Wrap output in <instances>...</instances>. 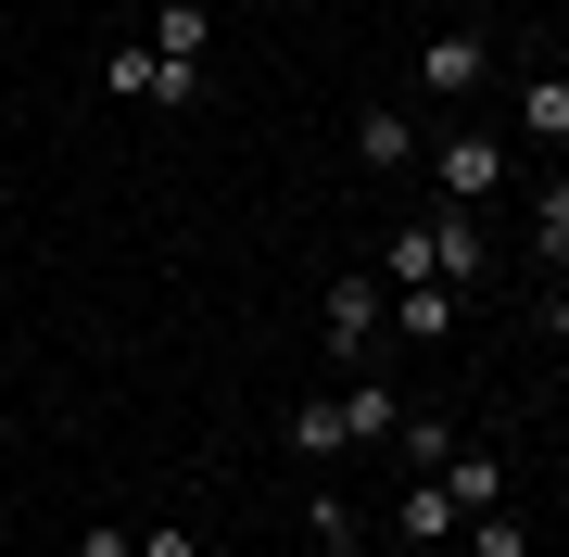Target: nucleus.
Returning <instances> with one entry per match:
<instances>
[{
    "instance_id": "nucleus-17",
    "label": "nucleus",
    "mask_w": 569,
    "mask_h": 557,
    "mask_svg": "<svg viewBox=\"0 0 569 557\" xmlns=\"http://www.w3.org/2000/svg\"><path fill=\"white\" fill-rule=\"evenodd\" d=\"M140 557H190V533H178V519H152V533H140Z\"/></svg>"
},
{
    "instance_id": "nucleus-20",
    "label": "nucleus",
    "mask_w": 569,
    "mask_h": 557,
    "mask_svg": "<svg viewBox=\"0 0 569 557\" xmlns=\"http://www.w3.org/2000/svg\"><path fill=\"white\" fill-rule=\"evenodd\" d=\"M557 267H569V241H557Z\"/></svg>"
},
{
    "instance_id": "nucleus-13",
    "label": "nucleus",
    "mask_w": 569,
    "mask_h": 557,
    "mask_svg": "<svg viewBox=\"0 0 569 557\" xmlns=\"http://www.w3.org/2000/svg\"><path fill=\"white\" fill-rule=\"evenodd\" d=\"M152 51H164V63H203V51H216L203 0H164V13H152Z\"/></svg>"
},
{
    "instance_id": "nucleus-8",
    "label": "nucleus",
    "mask_w": 569,
    "mask_h": 557,
    "mask_svg": "<svg viewBox=\"0 0 569 557\" xmlns=\"http://www.w3.org/2000/svg\"><path fill=\"white\" fill-rule=\"evenodd\" d=\"M430 481H443V495H456V519H481V507H507V469H493L481 444H456V456H443V469H430Z\"/></svg>"
},
{
    "instance_id": "nucleus-10",
    "label": "nucleus",
    "mask_w": 569,
    "mask_h": 557,
    "mask_svg": "<svg viewBox=\"0 0 569 557\" xmlns=\"http://www.w3.org/2000/svg\"><path fill=\"white\" fill-rule=\"evenodd\" d=\"M456 305H468V291H443V279H406V291H392V330H406V342H443V330H456Z\"/></svg>"
},
{
    "instance_id": "nucleus-11",
    "label": "nucleus",
    "mask_w": 569,
    "mask_h": 557,
    "mask_svg": "<svg viewBox=\"0 0 569 557\" xmlns=\"http://www.w3.org/2000/svg\"><path fill=\"white\" fill-rule=\"evenodd\" d=\"M392 519H406V545H456V495L443 481H392Z\"/></svg>"
},
{
    "instance_id": "nucleus-5",
    "label": "nucleus",
    "mask_w": 569,
    "mask_h": 557,
    "mask_svg": "<svg viewBox=\"0 0 569 557\" xmlns=\"http://www.w3.org/2000/svg\"><path fill=\"white\" fill-rule=\"evenodd\" d=\"M430 228V279H443V291H468V279H493V241H481V216H468V203H443V216H418Z\"/></svg>"
},
{
    "instance_id": "nucleus-1",
    "label": "nucleus",
    "mask_w": 569,
    "mask_h": 557,
    "mask_svg": "<svg viewBox=\"0 0 569 557\" xmlns=\"http://www.w3.org/2000/svg\"><path fill=\"white\" fill-rule=\"evenodd\" d=\"M380 330H392V279H329V291H317V342H329L342 380L380 355Z\"/></svg>"
},
{
    "instance_id": "nucleus-12",
    "label": "nucleus",
    "mask_w": 569,
    "mask_h": 557,
    "mask_svg": "<svg viewBox=\"0 0 569 557\" xmlns=\"http://www.w3.org/2000/svg\"><path fill=\"white\" fill-rule=\"evenodd\" d=\"M443 456H456V418H392V469L406 481H430Z\"/></svg>"
},
{
    "instance_id": "nucleus-21",
    "label": "nucleus",
    "mask_w": 569,
    "mask_h": 557,
    "mask_svg": "<svg viewBox=\"0 0 569 557\" xmlns=\"http://www.w3.org/2000/svg\"><path fill=\"white\" fill-rule=\"evenodd\" d=\"M531 557H545V545H531Z\"/></svg>"
},
{
    "instance_id": "nucleus-6",
    "label": "nucleus",
    "mask_w": 569,
    "mask_h": 557,
    "mask_svg": "<svg viewBox=\"0 0 569 557\" xmlns=\"http://www.w3.org/2000/svg\"><path fill=\"white\" fill-rule=\"evenodd\" d=\"M418 152H430V140H418V115H406V102H367V115H355V166H380V178H392V166H418Z\"/></svg>"
},
{
    "instance_id": "nucleus-15",
    "label": "nucleus",
    "mask_w": 569,
    "mask_h": 557,
    "mask_svg": "<svg viewBox=\"0 0 569 557\" xmlns=\"http://www.w3.org/2000/svg\"><path fill=\"white\" fill-rule=\"evenodd\" d=\"M380 279H392V291H406V279H430V228H418V216L380 241Z\"/></svg>"
},
{
    "instance_id": "nucleus-2",
    "label": "nucleus",
    "mask_w": 569,
    "mask_h": 557,
    "mask_svg": "<svg viewBox=\"0 0 569 557\" xmlns=\"http://www.w3.org/2000/svg\"><path fill=\"white\" fill-rule=\"evenodd\" d=\"M418 166H430V190H443V203H468V216H481L493 190H507V140H493V127H443Z\"/></svg>"
},
{
    "instance_id": "nucleus-14",
    "label": "nucleus",
    "mask_w": 569,
    "mask_h": 557,
    "mask_svg": "<svg viewBox=\"0 0 569 557\" xmlns=\"http://www.w3.org/2000/svg\"><path fill=\"white\" fill-rule=\"evenodd\" d=\"M468 533V557H531V533H519V507H481V519H456Z\"/></svg>"
},
{
    "instance_id": "nucleus-7",
    "label": "nucleus",
    "mask_w": 569,
    "mask_h": 557,
    "mask_svg": "<svg viewBox=\"0 0 569 557\" xmlns=\"http://www.w3.org/2000/svg\"><path fill=\"white\" fill-rule=\"evenodd\" d=\"M519 140L569 152V63H545V77H519Z\"/></svg>"
},
{
    "instance_id": "nucleus-3",
    "label": "nucleus",
    "mask_w": 569,
    "mask_h": 557,
    "mask_svg": "<svg viewBox=\"0 0 569 557\" xmlns=\"http://www.w3.org/2000/svg\"><path fill=\"white\" fill-rule=\"evenodd\" d=\"M102 89H114V102H152V115H190V102H203V63H164L152 39H114L102 51Z\"/></svg>"
},
{
    "instance_id": "nucleus-19",
    "label": "nucleus",
    "mask_w": 569,
    "mask_h": 557,
    "mask_svg": "<svg viewBox=\"0 0 569 557\" xmlns=\"http://www.w3.org/2000/svg\"><path fill=\"white\" fill-rule=\"evenodd\" d=\"M545 392H557V406H569V342H557V380H545Z\"/></svg>"
},
{
    "instance_id": "nucleus-16",
    "label": "nucleus",
    "mask_w": 569,
    "mask_h": 557,
    "mask_svg": "<svg viewBox=\"0 0 569 557\" xmlns=\"http://www.w3.org/2000/svg\"><path fill=\"white\" fill-rule=\"evenodd\" d=\"M77 557H140V533H127V519H89V533H77Z\"/></svg>"
},
{
    "instance_id": "nucleus-18",
    "label": "nucleus",
    "mask_w": 569,
    "mask_h": 557,
    "mask_svg": "<svg viewBox=\"0 0 569 557\" xmlns=\"http://www.w3.org/2000/svg\"><path fill=\"white\" fill-rule=\"evenodd\" d=\"M531 317H545V342H569V279L545 291V305H531Z\"/></svg>"
},
{
    "instance_id": "nucleus-4",
    "label": "nucleus",
    "mask_w": 569,
    "mask_h": 557,
    "mask_svg": "<svg viewBox=\"0 0 569 557\" xmlns=\"http://www.w3.org/2000/svg\"><path fill=\"white\" fill-rule=\"evenodd\" d=\"M418 89H430V102H481V89H493V26H430Z\"/></svg>"
},
{
    "instance_id": "nucleus-9",
    "label": "nucleus",
    "mask_w": 569,
    "mask_h": 557,
    "mask_svg": "<svg viewBox=\"0 0 569 557\" xmlns=\"http://www.w3.org/2000/svg\"><path fill=\"white\" fill-rule=\"evenodd\" d=\"M291 456H305V469L355 456V431H342V392H305V406H291Z\"/></svg>"
}]
</instances>
